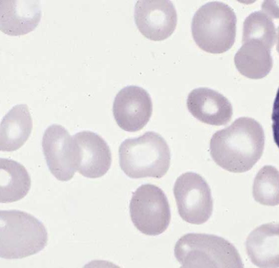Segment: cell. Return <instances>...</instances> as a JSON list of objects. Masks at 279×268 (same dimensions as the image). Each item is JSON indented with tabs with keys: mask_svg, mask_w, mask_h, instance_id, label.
I'll use <instances>...</instances> for the list:
<instances>
[{
	"mask_svg": "<svg viewBox=\"0 0 279 268\" xmlns=\"http://www.w3.org/2000/svg\"><path fill=\"white\" fill-rule=\"evenodd\" d=\"M265 136L262 125L254 119L241 117L218 130L210 141V152L220 167L233 173L249 171L262 156Z\"/></svg>",
	"mask_w": 279,
	"mask_h": 268,
	"instance_id": "obj_1",
	"label": "cell"
},
{
	"mask_svg": "<svg viewBox=\"0 0 279 268\" xmlns=\"http://www.w3.org/2000/svg\"><path fill=\"white\" fill-rule=\"evenodd\" d=\"M119 155L121 169L132 179H159L170 166L168 145L160 135L153 131L124 140L119 147Z\"/></svg>",
	"mask_w": 279,
	"mask_h": 268,
	"instance_id": "obj_2",
	"label": "cell"
},
{
	"mask_svg": "<svg viewBox=\"0 0 279 268\" xmlns=\"http://www.w3.org/2000/svg\"><path fill=\"white\" fill-rule=\"evenodd\" d=\"M174 254L184 268H244L235 247L212 234L190 233L182 236L175 245Z\"/></svg>",
	"mask_w": 279,
	"mask_h": 268,
	"instance_id": "obj_3",
	"label": "cell"
},
{
	"mask_svg": "<svg viewBox=\"0 0 279 268\" xmlns=\"http://www.w3.org/2000/svg\"><path fill=\"white\" fill-rule=\"evenodd\" d=\"M48 235L41 221L17 210L0 212V257L20 259L36 254L47 245Z\"/></svg>",
	"mask_w": 279,
	"mask_h": 268,
	"instance_id": "obj_4",
	"label": "cell"
},
{
	"mask_svg": "<svg viewBox=\"0 0 279 268\" xmlns=\"http://www.w3.org/2000/svg\"><path fill=\"white\" fill-rule=\"evenodd\" d=\"M237 17L229 5L217 1L202 5L193 16V39L203 50L213 54L230 49L235 41Z\"/></svg>",
	"mask_w": 279,
	"mask_h": 268,
	"instance_id": "obj_5",
	"label": "cell"
},
{
	"mask_svg": "<svg viewBox=\"0 0 279 268\" xmlns=\"http://www.w3.org/2000/svg\"><path fill=\"white\" fill-rule=\"evenodd\" d=\"M130 215L136 228L148 236H157L167 229L171 213L167 198L158 187L142 184L133 193Z\"/></svg>",
	"mask_w": 279,
	"mask_h": 268,
	"instance_id": "obj_6",
	"label": "cell"
},
{
	"mask_svg": "<svg viewBox=\"0 0 279 268\" xmlns=\"http://www.w3.org/2000/svg\"><path fill=\"white\" fill-rule=\"evenodd\" d=\"M173 190L178 214L184 221L200 225L209 219L213 209L211 191L201 175L192 172L181 174Z\"/></svg>",
	"mask_w": 279,
	"mask_h": 268,
	"instance_id": "obj_7",
	"label": "cell"
},
{
	"mask_svg": "<svg viewBox=\"0 0 279 268\" xmlns=\"http://www.w3.org/2000/svg\"><path fill=\"white\" fill-rule=\"evenodd\" d=\"M42 151L51 173L58 180H71L77 171L78 158L76 146L68 131L52 124L42 137Z\"/></svg>",
	"mask_w": 279,
	"mask_h": 268,
	"instance_id": "obj_8",
	"label": "cell"
},
{
	"mask_svg": "<svg viewBox=\"0 0 279 268\" xmlns=\"http://www.w3.org/2000/svg\"><path fill=\"white\" fill-rule=\"evenodd\" d=\"M134 18L140 32L147 38L161 41L174 32L177 22L175 8L169 0H138Z\"/></svg>",
	"mask_w": 279,
	"mask_h": 268,
	"instance_id": "obj_9",
	"label": "cell"
},
{
	"mask_svg": "<svg viewBox=\"0 0 279 268\" xmlns=\"http://www.w3.org/2000/svg\"><path fill=\"white\" fill-rule=\"evenodd\" d=\"M152 103L143 88L130 85L121 89L115 97L113 113L118 126L128 132L140 130L149 121Z\"/></svg>",
	"mask_w": 279,
	"mask_h": 268,
	"instance_id": "obj_10",
	"label": "cell"
},
{
	"mask_svg": "<svg viewBox=\"0 0 279 268\" xmlns=\"http://www.w3.org/2000/svg\"><path fill=\"white\" fill-rule=\"evenodd\" d=\"M72 138L78 154V172L88 178L104 176L112 163L110 149L105 140L90 131L78 132Z\"/></svg>",
	"mask_w": 279,
	"mask_h": 268,
	"instance_id": "obj_11",
	"label": "cell"
},
{
	"mask_svg": "<svg viewBox=\"0 0 279 268\" xmlns=\"http://www.w3.org/2000/svg\"><path fill=\"white\" fill-rule=\"evenodd\" d=\"M189 112L197 120L209 125L227 124L233 115L229 100L219 92L207 87L193 89L187 99Z\"/></svg>",
	"mask_w": 279,
	"mask_h": 268,
	"instance_id": "obj_12",
	"label": "cell"
},
{
	"mask_svg": "<svg viewBox=\"0 0 279 268\" xmlns=\"http://www.w3.org/2000/svg\"><path fill=\"white\" fill-rule=\"evenodd\" d=\"M0 28L4 33L13 36L25 34L38 24L42 13L39 1L1 0Z\"/></svg>",
	"mask_w": 279,
	"mask_h": 268,
	"instance_id": "obj_13",
	"label": "cell"
},
{
	"mask_svg": "<svg viewBox=\"0 0 279 268\" xmlns=\"http://www.w3.org/2000/svg\"><path fill=\"white\" fill-rule=\"evenodd\" d=\"M279 239L278 224L267 223L255 229L245 242L251 262L259 268H279Z\"/></svg>",
	"mask_w": 279,
	"mask_h": 268,
	"instance_id": "obj_14",
	"label": "cell"
},
{
	"mask_svg": "<svg viewBox=\"0 0 279 268\" xmlns=\"http://www.w3.org/2000/svg\"><path fill=\"white\" fill-rule=\"evenodd\" d=\"M32 125L27 105L21 104L14 106L1 122L0 150L11 152L20 148L28 139Z\"/></svg>",
	"mask_w": 279,
	"mask_h": 268,
	"instance_id": "obj_15",
	"label": "cell"
},
{
	"mask_svg": "<svg viewBox=\"0 0 279 268\" xmlns=\"http://www.w3.org/2000/svg\"><path fill=\"white\" fill-rule=\"evenodd\" d=\"M234 59L238 71L242 75L253 79L265 77L273 66L271 49L255 40L243 43Z\"/></svg>",
	"mask_w": 279,
	"mask_h": 268,
	"instance_id": "obj_16",
	"label": "cell"
},
{
	"mask_svg": "<svg viewBox=\"0 0 279 268\" xmlns=\"http://www.w3.org/2000/svg\"><path fill=\"white\" fill-rule=\"evenodd\" d=\"M0 203H12L23 198L31 187L30 177L25 168L7 158H0Z\"/></svg>",
	"mask_w": 279,
	"mask_h": 268,
	"instance_id": "obj_17",
	"label": "cell"
},
{
	"mask_svg": "<svg viewBox=\"0 0 279 268\" xmlns=\"http://www.w3.org/2000/svg\"><path fill=\"white\" fill-rule=\"evenodd\" d=\"M278 32L271 14L263 10L251 13L243 22L242 43L259 41L271 49L277 42Z\"/></svg>",
	"mask_w": 279,
	"mask_h": 268,
	"instance_id": "obj_18",
	"label": "cell"
},
{
	"mask_svg": "<svg viewBox=\"0 0 279 268\" xmlns=\"http://www.w3.org/2000/svg\"><path fill=\"white\" fill-rule=\"evenodd\" d=\"M253 196L262 205L279 204V171L275 167L265 165L259 171L254 180Z\"/></svg>",
	"mask_w": 279,
	"mask_h": 268,
	"instance_id": "obj_19",
	"label": "cell"
}]
</instances>
